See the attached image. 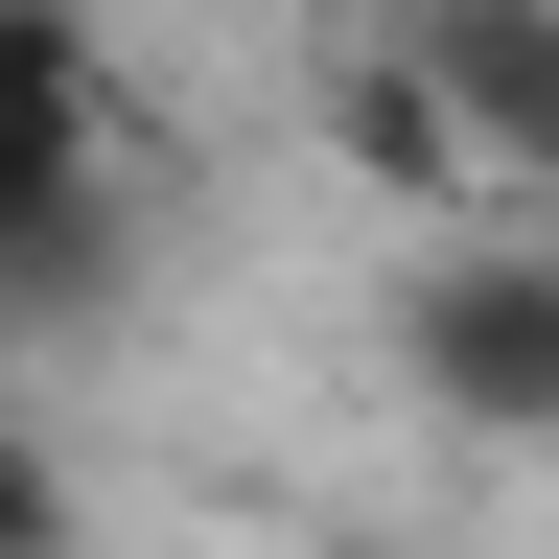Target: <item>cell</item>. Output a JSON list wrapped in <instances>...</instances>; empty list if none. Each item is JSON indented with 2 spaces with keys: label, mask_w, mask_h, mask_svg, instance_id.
Segmentation results:
<instances>
[{
  "label": "cell",
  "mask_w": 559,
  "mask_h": 559,
  "mask_svg": "<svg viewBox=\"0 0 559 559\" xmlns=\"http://www.w3.org/2000/svg\"><path fill=\"white\" fill-rule=\"evenodd\" d=\"M396 373L443 419H489V443H559V257H443L396 304Z\"/></svg>",
  "instance_id": "cell-1"
},
{
  "label": "cell",
  "mask_w": 559,
  "mask_h": 559,
  "mask_svg": "<svg viewBox=\"0 0 559 559\" xmlns=\"http://www.w3.org/2000/svg\"><path fill=\"white\" fill-rule=\"evenodd\" d=\"M94 24L70 0H0V257H70V210H94Z\"/></svg>",
  "instance_id": "cell-2"
},
{
  "label": "cell",
  "mask_w": 559,
  "mask_h": 559,
  "mask_svg": "<svg viewBox=\"0 0 559 559\" xmlns=\"http://www.w3.org/2000/svg\"><path fill=\"white\" fill-rule=\"evenodd\" d=\"M419 94H466L489 164L559 187V0H419Z\"/></svg>",
  "instance_id": "cell-3"
},
{
  "label": "cell",
  "mask_w": 559,
  "mask_h": 559,
  "mask_svg": "<svg viewBox=\"0 0 559 559\" xmlns=\"http://www.w3.org/2000/svg\"><path fill=\"white\" fill-rule=\"evenodd\" d=\"M0 559H47V443L0 419Z\"/></svg>",
  "instance_id": "cell-4"
}]
</instances>
